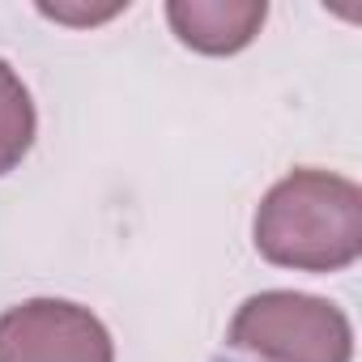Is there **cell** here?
<instances>
[{"label":"cell","mask_w":362,"mask_h":362,"mask_svg":"<svg viewBox=\"0 0 362 362\" xmlns=\"http://www.w3.org/2000/svg\"><path fill=\"white\" fill-rule=\"evenodd\" d=\"M0 362H115V349L94 311L30 298L0 315Z\"/></svg>","instance_id":"cell-3"},{"label":"cell","mask_w":362,"mask_h":362,"mask_svg":"<svg viewBox=\"0 0 362 362\" xmlns=\"http://www.w3.org/2000/svg\"><path fill=\"white\" fill-rule=\"evenodd\" d=\"M256 252L269 264L332 273L362 252V192L328 170H294L256 209Z\"/></svg>","instance_id":"cell-1"},{"label":"cell","mask_w":362,"mask_h":362,"mask_svg":"<svg viewBox=\"0 0 362 362\" xmlns=\"http://www.w3.org/2000/svg\"><path fill=\"white\" fill-rule=\"evenodd\" d=\"M264 0H175L166 5L175 35L205 56H230L247 47L264 26Z\"/></svg>","instance_id":"cell-4"},{"label":"cell","mask_w":362,"mask_h":362,"mask_svg":"<svg viewBox=\"0 0 362 362\" xmlns=\"http://www.w3.org/2000/svg\"><path fill=\"white\" fill-rule=\"evenodd\" d=\"M230 345L252 362H349L354 332L349 320L311 294L269 290L239 307L230 324Z\"/></svg>","instance_id":"cell-2"},{"label":"cell","mask_w":362,"mask_h":362,"mask_svg":"<svg viewBox=\"0 0 362 362\" xmlns=\"http://www.w3.org/2000/svg\"><path fill=\"white\" fill-rule=\"evenodd\" d=\"M35 141V103L22 77L0 60V175L13 170Z\"/></svg>","instance_id":"cell-5"}]
</instances>
